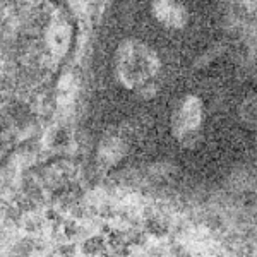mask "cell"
I'll return each instance as SVG.
<instances>
[{"mask_svg":"<svg viewBox=\"0 0 257 257\" xmlns=\"http://www.w3.org/2000/svg\"><path fill=\"white\" fill-rule=\"evenodd\" d=\"M94 173L177 206L257 184V48L233 0H110L89 55Z\"/></svg>","mask_w":257,"mask_h":257,"instance_id":"6da1fadb","label":"cell"},{"mask_svg":"<svg viewBox=\"0 0 257 257\" xmlns=\"http://www.w3.org/2000/svg\"><path fill=\"white\" fill-rule=\"evenodd\" d=\"M72 43L60 0H0V160L36 127Z\"/></svg>","mask_w":257,"mask_h":257,"instance_id":"7a4b0ae2","label":"cell"}]
</instances>
